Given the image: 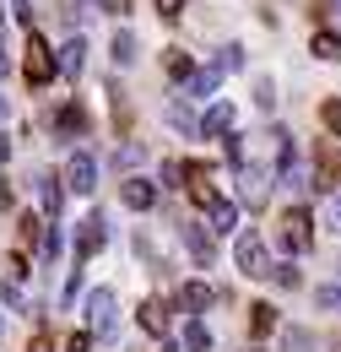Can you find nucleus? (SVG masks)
Returning <instances> with one entry per match:
<instances>
[{
  "instance_id": "nucleus-11",
  "label": "nucleus",
  "mask_w": 341,
  "mask_h": 352,
  "mask_svg": "<svg viewBox=\"0 0 341 352\" xmlns=\"http://www.w3.org/2000/svg\"><path fill=\"white\" fill-rule=\"evenodd\" d=\"M135 320H141L146 336H157V342L168 336V304H163V298H146V304L135 309Z\"/></svg>"
},
{
  "instance_id": "nucleus-32",
  "label": "nucleus",
  "mask_w": 341,
  "mask_h": 352,
  "mask_svg": "<svg viewBox=\"0 0 341 352\" xmlns=\"http://www.w3.org/2000/svg\"><path fill=\"white\" fill-rule=\"evenodd\" d=\"M0 298H6V304H11V309H28V298H22V287H16L11 276H6V287H0Z\"/></svg>"
},
{
  "instance_id": "nucleus-43",
  "label": "nucleus",
  "mask_w": 341,
  "mask_h": 352,
  "mask_svg": "<svg viewBox=\"0 0 341 352\" xmlns=\"http://www.w3.org/2000/svg\"><path fill=\"white\" fill-rule=\"evenodd\" d=\"M0 206H11V190H6V184H0Z\"/></svg>"
},
{
  "instance_id": "nucleus-4",
  "label": "nucleus",
  "mask_w": 341,
  "mask_h": 352,
  "mask_svg": "<svg viewBox=\"0 0 341 352\" xmlns=\"http://www.w3.org/2000/svg\"><path fill=\"white\" fill-rule=\"evenodd\" d=\"M233 261L244 276H271V261H265V239L260 233H239V244H233Z\"/></svg>"
},
{
  "instance_id": "nucleus-38",
  "label": "nucleus",
  "mask_w": 341,
  "mask_h": 352,
  "mask_svg": "<svg viewBox=\"0 0 341 352\" xmlns=\"http://www.w3.org/2000/svg\"><path fill=\"white\" fill-rule=\"evenodd\" d=\"M325 222H331V228L341 233V195H331V212H325Z\"/></svg>"
},
{
  "instance_id": "nucleus-42",
  "label": "nucleus",
  "mask_w": 341,
  "mask_h": 352,
  "mask_svg": "<svg viewBox=\"0 0 341 352\" xmlns=\"http://www.w3.org/2000/svg\"><path fill=\"white\" fill-rule=\"evenodd\" d=\"M6 157H11V141H6V135H0V163H6Z\"/></svg>"
},
{
  "instance_id": "nucleus-19",
  "label": "nucleus",
  "mask_w": 341,
  "mask_h": 352,
  "mask_svg": "<svg viewBox=\"0 0 341 352\" xmlns=\"http://www.w3.org/2000/svg\"><path fill=\"white\" fill-rule=\"evenodd\" d=\"M206 217H212V228H217V233H228V228H239V206H233V201L222 195V201H217Z\"/></svg>"
},
{
  "instance_id": "nucleus-35",
  "label": "nucleus",
  "mask_w": 341,
  "mask_h": 352,
  "mask_svg": "<svg viewBox=\"0 0 341 352\" xmlns=\"http://www.w3.org/2000/svg\"><path fill=\"white\" fill-rule=\"evenodd\" d=\"M287 352H309V331H287Z\"/></svg>"
},
{
  "instance_id": "nucleus-26",
  "label": "nucleus",
  "mask_w": 341,
  "mask_h": 352,
  "mask_svg": "<svg viewBox=\"0 0 341 352\" xmlns=\"http://www.w3.org/2000/svg\"><path fill=\"white\" fill-rule=\"evenodd\" d=\"M163 65H168V76H179V82H184V76L195 71V60H190L184 49H168V60H163Z\"/></svg>"
},
{
  "instance_id": "nucleus-21",
  "label": "nucleus",
  "mask_w": 341,
  "mask_h": 352,
  "mask_svg": "<svg viewBox=\"0 0 341 352\" xmlns=\"http://www.w3.org/2000/svg\"><path fill=\"white\" fill-rule=\"evenodd\" d=\"M255 309V314H250V331H255V336H271V331H276V309L271 304H250Z\"/></svg>"
},
{
  "instance_id": "nucleus-13",
  "label": "nucleus",
  "mask_w": 341,
  "mask_h": 352,
  "mask_svg": "<svg viewBox=\"0 0 341 352\" xmlns=\"http://www.w3.org/2000/svg\"><path fill=\"white\" fill-rule=\"evenodd\" d=\"M38 201H43V217H49V222L60 217V206H65V184H60V174H38Z\"/></svg>"
},
{
  "instance_id": "nucleus-1",
  "label": "nucleus",
  "mask_w": 341,
  "mask_h": 352,
  "mask_svg": "<svg viewBox=\"0 0 341 352\" xmlns=\"http://www.w3.org/2000/svg\"><path fill=\"white\" fill-rule=\"evenodd\" d=\"M22 76H28V87H49V82H54V49H49V38L28 33V49H22Z\"/></svg>"
},
{
  "instance_id": "nucleus-23",
  "label": "nucleus",
  "mask_w": 341,
  "mask_h": 352,
  "mask_svg": "<svg viewBox=\"0 0 341 352\" xmlns=\"http://www.w3.org/2000/svg\"><path fill=\"white\" fill-rule=\"evenodd\" d=\"M184 347L190 352H212V331H206L201 320H190V325H184Z\"/></svg>"
},
{
  "instance_id": "nucleus-39",
  "label": "nucleus",
  "mask_w": 341,
  "mask_h": 352,
  "mask_svg": "<svg viewBox=\"0 0 341 352\" xmlns=\"http://www.w3.org/2000/svg\"><path fill=\"white\" fill-rule=\"evenodd\" d=\"M98 6H103V11H114V16H125V11H130V0H98Z\"/></svg>"
},
{
  "instance_id": "nucleus-20",
  "label": "nucleus",
  "mask_w": 341,
  "mask_h": 352,
  "mask_svg": "<svg viewBox=\"0 0 341 352\" xmlns=\"http://www.w3.org/2000/svg\"><path fill=\"white\" fill-rule=\"evenodd\" d=\"M168 125H173V131H184V135H195V114H190L184 98H173V103H168Z\"/></svg>"
},
{
  "instance_id": "nucleus-2",
  "label": "nucleus",
  "mask_w": 341,
  "mask_h": 352,
  "mask_svg": "<svg viewBox=\"0 0 341 352\" xmlns=\"http://www.w3.org/2000/svg\"><path fill=\"white\" fill-rule=\"evenodd\" d=\"M276 239H282V250H287V255H303V250L314 244V228H309V212H303V206H287V212L276 217Z\"/></svg>"
},
{
  "instance_id": "nucleus-40",
  "label": "nucleus",
  "mask_w": 341,
  "mask_h": 352,
  "mask_svg": "<svg viewBox=\"0 0 341 352\" xmlns=\"http://www.w3.org/2000/svg\"><path fill=\"white\" fill-rule=\"evenodd\" d=\"M6 76H11V54L0 49V82H6Z\"/></svg>"
},
{
  "instance_id": "nucleus-5",
  "label": "nucleus",
  "mask_w": 341,
  "mask_h": 352,
  "mask_svg": "<svg viewBox=\"0 0 341 352\" xmlns=\"http://www.w3.org/2000/svg\"><path fill=\"white\" fill-rule=\"evenodd\" d=\"M65 190H76V195H92L98 190V157L92 152H71V163H65Z\"/></svg>"
},
{
  "instance_id": "nucleus-45",
  "label": "nucleus",
  "mask_w": 341,
  "mask_h": 352,
  "mask_svg": "<svg viewBox=\"0 0 341 352\" xmlns=\"http://www.w3.org/2000/svg\"><path fill=\"white\" fill-rule=\"evenodd\" d=\"M336 11H341V0H336Z\"/></svg>"
},
{
  "instance_id": "nucleus-37",
  "label": "nucleus",
  "mask_w": 341,
  "mask_h": 352,
  "mask_svg": "<svg viewBox=\"0 0 341 352\" xmlns=\"http://www.w3.org/2000/svg\"><path fill=\"white\" fill-rule=\"evenodd\" d=\"M179 11H184V0H157V16H168V22H173Z\"/></svg>"
},
{
  "instance_id": "nucleus-41",
  "label": "nucleus",
  "mask_w": 341,
  "mask_h": 352,
  "mask_svg": "<svg viewBox=\"0 0 341 352\" xmlns=\"http://www.w3.org/2000/svg\"><path fill=\"white\" fill-rule=\"evenodd\" d=\"M33 352H54V347H49V336H38V342H33Z\"/></svg>"
},
{
  "instance_id": "nucleus-36",
  "label": "nucleus",
  "mask_w": 341,
  "mask_h": 352,
  "mask_svg": "<svg viewBox=\"0 0 341 352\" xmlns=\"http://www.w3.org/2000/svg\"><path fill=\"white\" fill-rule=\"evenodd\" d=\"M11 6H16V22H22V28H33V0H11Z\"/></svg>"
},
{
  "instance_id": "nucleus-18",
  "label": "nucleus",
  "mask_w": 341,
  "mask_h": 352,
  "mask_svg": "<svg viewBox=\"0 0 341 352\" xmlns=\"http://www.w3.org/2000/svg\"><path fill=\"white\" fill-rule=\"evenodd\" d=\"M109 54H114V65H135V54H141V44H135V33H114V44H109Z\"/></svg>"
},
{
  "instance_id": "nucleus-30",
  "label": "nucleus",
  "mask_w": 341,
  "mask_h": 352,
  "mask_svg": "<svg viewBox=\"0 0 341 352\" xmlns=\"http://www.w3.org/2000/svg\"><path fill=\"white\" fill-rule=\"evenodd\" d=\"M184 179H190V168H184L179 157H168V163H163V184H184Z\"/></svg>"
},
{
  "instance_id": "nucleus-27",
  "label": "nucleus",
  "mask_w": 341,
  "mask_h": 352,
  "mask_svg": "<svg viewBox=\"0 0 341 352\" xmlns=\"http://www.w3.org/2000/svg\"><path fill=\"white\" fill-rule=\"evenodd\" d=\"M87 6H92V0H65V6H60V16H65V28H82Z\"/></svg>"
},
{
  "instance_id": "nucleus-24",
  "label": "nucleus",
  "mask_w": 341,
  "mask_h": 352,
  "mask_svg": "<svg viewBox=\"0 0 341 352\" xmlns=\"http://www.w3.org/2000/svg\"><path fill=\"white\" fill-rule=\"evenodd\" d=\"M320 125L341 141V98H325V103H320Z\"/></svg>"
},
{
  "instance_id": "nucleus-34",
  "label": "nucleus",
  "mask_w": 341,
  "mask_h": 352,
  "mask_svg": "<svg viewBox=\"0 0 341 352\" xmlns=\"http://www.w3.org/2000/svg\"><path fill=\"white\" fill-rule=\"evenodd\" d=\"M65 352H92V331H76V336L65 342Z\"/></svg>"
},
{
  "instance_id": "nucleus-6",
  "label": "nucleus",
  "mask_w": 341,
  "mask_h": 352,
  "mask_svg": "<svg viewBox=\"0 0 341 352\" xmlns=\"http://www.w3.org/2000/svg\"><path fill=\"white\" fill-rule=\"evenodd\" d=\"M103 244H109V222H103V212L82 217V228H76V261H92Z\"/></svg>"
},
{
  "instance_id": "nucleus-12",
  "label": "nucleus",
  "mask_w": 341,
  "mask_h": 352,
  "mask_svg": "<svg viewBox=\"0 0 341 352\" xmlns=\"http://www.w3.org/2000/svg\"><path fill=\"white\" fill-rule=\"evenodd\" d=\"M314 184H320V190H331V184H336V174H341V157H336V146H331V141H320V146H314Z\"/></svg>"
},
{
  "instance_id": "nucleus-44",
  "label": "nucleus",
  "mask_w": 341,
  "mask_h": 352,
  "mask_svg": "<svg viewBox=\"0 0 341 352\" xmlns=\"http://www.w3.org/2000/svg\"><path fill=\"white\" fill-rule=\"evenodd\" d=\"M0 16H6V6H0Z\"/></svg>"
},
{
  "instance_id": "nucleus-14",
  "label": "nucleus",
  "mask_w": 341,
  "mask_h": 352,
  "mask_svg": "<svg viewBox=\"0 0 341 352\" xmlns=\"http://www.w3.org/2000/svg\"><path fill=\"white\" fill-rule=\"evenodd\" d=\"M179 239H184V250H190L201 265H212V239L201 233V222H179Z\"/></svg>"
},
{
  "instance_id": "nucleus-29",
  "label": "nucleus",
  "mask_w": 341,
  "mask_h": 352,
  "mask_svg": "<svg viewBox=\"0 0 341 352\" xmlns=\"http://www.w3.org/2000/svg\"><path fill=\"white\" fill-rule=\"evenodd\" d=\"M38 239H43V217L22 212V244H38Z\"/></svg>"
},
{
  "instance_id": "nucleus-10",
  "label": "nucleus",
  "mask_w": 341,
  "mask_h": 352,
  "mask_svg": "<svg viewBox=\"0 0 341 352\" xmlns=\"http://www.w3.org/2000/svg\"><path fill=\"white\" fill-rule=\"evenodd\" d=\"M271 174H260V168H239V195H244V206H265L271 201Z\"/></svg>"
},
{
  "instance_id": "nucleus-33",
  "label": "nucleus",
  "mask_w": 341,
  "mask_h": 352,
  "mask_svg": "<svg viewBox=\"0 0 341 352\" xmlns=\"http://www.w3.org/2000/svg\"><path fill=\"white\" fill-rule=\"evenodd\" d=\"M276 287H298V265H276Z\"/></svg>"
},
{
  "instance_id": "nucleus-22",
  "label": "nucleus",
  "mask_w": 341,
  "mask_h": 352,
  "mask_svg": "<svg viewBox=\"0 0 341 352\" xmlns=\"http://www.w3.org/2000/svg\"><path fill=\"white\" fill-rule=\"evenodd\" d=\"M314 54H320V60H341V33L320 28V33H314Z\"/></svg>"
},
{
  "instance_id": "nucleus-16",
  "label": "nucleus",
  "mask_w": 341,
  "mask_h": 352,
  "mask_svg": "<svg viewBox=\"0 0 341 352\" xmlns=\"http://www.w3.org/2000/svg\"><path fill=\"white\" fill-rule=\"evenodd\" d=\"M222 293L217 287H206V282H179V309H206V304H217Z\"/></svg>"
},
{
  "instance_id": "nucleus-17",
  "label": "nucleus",
  "mask_w": 341,
  "mask_h": 352,
  "mask_svg": "<svg viewBox=\"0 0 341 352\" xmlns=\"http://www.w3.org/2000/svg\"><path fill=\"white\" fill-rule=\"evenodd\" d=\"M217 82H222V71H190L184 76V98H206V92H217Z\"/></svg>"
},
{
  "instance_id": "nucleus-3",
  "label": "nucleus",
  "mask_w": 341,
  "mask_h": 352,
  "mask_svg": "<svg viewBox=\"0 0 341 352\" xmlns=\"http://www.w3.org/2000/svg\"><path fill=\"white\" fill-rule=\"evenodd\" d=\"M87 325H92V336H114V325H120V309H114V293H109V287L87 293Z\"/></svg>"
},
{
  "instance_id": "nucleus-8",
  "label": "nucleus",
  "mask_w": 341,
  "mask_h": 352,
  "mask_svg": "<svg viewBox=\"0 0 341 352\" xmlns=\"http://www.w3.org/2000/svg\"><path fill=\"white\" fill-rule=\"evenodd\" d=\"M76 135H87V109L82 103H60L54 109V141H76Z\"/></svg>"
},
{
  "instance_id": "nucleus-31",
  "label": "nucleus",
  "mask_w": 341,
  "mask_h": 352,
  "mask_svg": "<svg viewBox=\"0 0 341 352\" xmlns=\"http://www.w3.org/2000/svg\"><path fill=\"white\" fill-rule=\"evenodd\" d=\"M314 304L320 309H341V287H314Z\"/></svg>"
},
{
  "instance_id": "nucleus-25",
  "label": "nucleus",
  "mask_w": 341,
  "mask_h": 352,
  "mask_svg": "<svg viewBox=\"0 0 341 352\" xmlns=\"http://www.w3.org/2000/svg\"><path fill=\"white\" fill-rule=\"evenodd\" d=\"M250 65V54H244V44H228L222 54H217V71H244Z\"/></svg>"
},
{
  "instance_id": "nucleus-9",
  "label": "nucleus",
  "mask_w": 341,
  "mask_h": 352,
  "mask_svg": "<svg viewBox=\"0 0 341 352\" xmlns=\"http://www.w3.org/2000/svg\"><path fill=\"white\" fill-rule=\"evenodd\" d=\"M82 65H87V38H82V33H71V38L60 44V60H54V71L76 82V76H82Z\"/></svg>"
},
{
  "instance_id": "nucleus-15",
  "label": "nucleus",
  "mask_w": 341,
  "mask_h": 352,
  "mask_svg": "<svg viewBox=\"0 0 341 352\" xmlns=\"http://www.w3.org/2000/svg\"><path fill=\"white\" fill-rule=\"evenodd\" d=\"M120 195H125L130 212H146V206L157 201V184H152V179H125V190H120Z\"/></svg>"
},
{
  "instance_id": "nucleus-28",
  "label": "nucleus",
  "mask_w": 341,
  "mask_h": 352,
  "mask_svg": "<svg viewBox=\"0 0 341 352\" xmlns=\"http://www.w3.org/2000/svg\"><path fill=\"white\" fill-rule=\"evenodd\" d=\"M255 103H260V109H276V82H271V76H260V82H255Z\"/></svg>"
},
{
  "instance_id": "nucleus-7",
  "label": "nucleus",
  "mask_w": 341,
  "mask_h": 352,
  "mask_svg": "<svg viewBox=\"0 0 341 352\" xmlns=\"http://www.w3.org/2000/svg\"><path fill=\"white\" fill-rule=\"evenodd\" d=\"M233 120H239V114H233V103H212V109L195 120V135H206V141H222V135L233 131Z\"/></svg>"
}]
</instances>
